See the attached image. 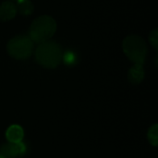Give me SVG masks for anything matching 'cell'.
Returning a JSON list of instances; mask_svg holds the SVG:
<instances>
[{"label": "cell", "instance_id": "10", "mask_svg": "<svg viewBox=\"0 0 158 158\" xmlns=\"http://www.w3.org/2000/svg\"><path fill=\"white\" fill-rule=\"evenodd\" d=\"M148 140L150 143L154 146H157L158 144V126L157 124H154L148 131Z\"/></svg>", "mask_w": 158, "mask_h": 158}, {"label": "cell", "instance_id": "6", "mask_svg": "<svg viewBox=\"0 0 158 158\" xmlns=\"http://www.w3.org/2000/svg\"><path fill=\"white\" fill-rule=\"evenodd\" d=\"M144 69L143 65L135 64L133 67H131L128 73V79L129 81L133 84H139L142 82V81L144 79Z\"/></svg>", "mask_w": 158, "mask_h": 158}, {"label": "cell", "instance_id": "14", "mask_svg": "<svg viewBox=\"0 0 158 158\" xmlns=\"http://www.w3.org/2000/svg\"><path fill=\"white\" fill-rule=\"evenodd\" d=\"M17 1H18V0H17Z\"/></svg>", "mask_w": 158, "mask_h": 158}, {"label": "cell", "instance_id": "9", "mask_svg": "<svg viewBox=\"0 0 158 158\" xmlns=\"http://www.w3.org/2000/svg\"><path fill=\"white\" fill-rule=\"evenodd\" d=\"M0 156L3 158H15L18 156L15 144L14 143H6L0 147Z\"/></svg>", "mask_w": 158, "mask_h": 158}, {"label": "cell", "instance_id": "3", "mask_svg": "<svg viewBox=\"0 0 158 158\" xmlns=\"http://www.w3.org/2000/svg\"><path fill=\"white\" fill-rule=\"evenodd\" d=\"M122 48L127 57L135 64L143 65L147 55V45L145 41L138 35L126 37L122 44Z\"/></svg>", "mask_w": 158, "mask_h": 158}, {"label": "cell", "instance_id": "11", "mask_svg": "<svg viewBox=\"0 0 158 158\" xmlns=\"http://www.w3.org/2000/svg\"><path fill=\"white\" fill-rule=\"evenodd\" d=\"M62 58L64 60V62L67 65H72L76 62V56L74 53H72L71 51H68L65 53L64 56H62Z\"/></svg>", "mask_w": 158, "mask_h": 158}, {"label": "cell", "instance_id": "1", "mask_svg": "<svg viewBox=\"0 0 158 158\" xmlns=\"http://www.w3.org/2000/svg\"><path fill=\"white\" fill-rule=\"evenodd\" d=\"M62 50L60 45L54 41H45L39 44L35 51L37 62L47 69L56 68L62 60Z\"/></svg>", "mask_w": 158, "mask_h": 158}, {"label": "cell", "instance_id": "12", "mask_svg": "<svg viewBox=\"0 0 158 158\" xmlns=\"http://www.w3.org/2000/svg\"><path fill=\"white\" fill-rule=\"evenodd\" d=\"M150 42H151L152 45H153L156 49H157L158 36H157V30H156H156H154V31L151 32V34H150Z\"/></svg>", "mask_w": 158, "mask_h": 158}, {"label": "cell", "instance_id": "5", "mask_svg": "<svg viewBox=\"0 0 158 158\" xmlns=\"http://www.w3.org/2000/svg\"><path fill=\"white\" fill-rule=\"evenodd\" d=\"M17 14L16 6L10 1H5L0 5V20L8 21Z\"/></svg>", "mask_w": 158, "mask_h": 158}, {"label": "cell", "instance_id": "7", "mask_svg": "<svg viewBox=\"0 0 158 158\" xmlns=\"http://www.w3.org/2000/svg\"><path fill=\"white\" fill-rule=\"evenodd\" d=\"M23 135H24L23 130L19 125H12V126H10L7 129L6 132V139L11 143L21 142L22 139H23Z\"/></svg>", "mask_w": 158, "mask_h": 158}, {"label": "cell", "instance_id": "2", "mask_svg": "<svg viewBox=\"0 0 158 158\" xmlns=\"http://www.w3.org/2000/svg\"><path fill=\"white\" fill-rule=\"evenodd\" d=\"M56 20L49 16H41L35 19L30 26L29 37L32 42L41 44L48 41L56 32Z\"/></svg>", "mask_w": 158, "mask_h": 158}, {"label": "cell", "instance_id": "4", "mask_svg": "<svg viewBox=\"0 0 158 158\" xmlns=\"http://www.w3.org/2000/svg\"><path fill=\"white\" fill-rule=\"evenodd\" d=\"M6 50L8 55L15 59H27L32 54L33 42L31 40L29 36H15L8 41Z\"/></svg>", "mask_w": 158, "mask_h": 158}, {"label": "cell", "instance_id": "8", "mask_svg": "<svg viewBox=\"0 0 158 158\" xmlns=\"http://www.w3.org/2000/svg\"><path fill=\"white\" fill-rule=\"evenodd\" d=\"M16 7L22 15L29 16L33 12V5L30 0H18Z\"/></svg>", "mask_w": 158, "mask_h": 158}, {"label": "cell", "instance_id": "13", "mask_svg": "<svg viewBox=\"0 0 158 158\" xmlns=\"http://www.w3.org/2000/svg\"><path fill=\"white\" fill-rule=\"evenodd\" d=\"M0 158H3V157H1V156H0Z\"/></svg>", "mask_w": 158, "mask_h": 158}]
</instances>
